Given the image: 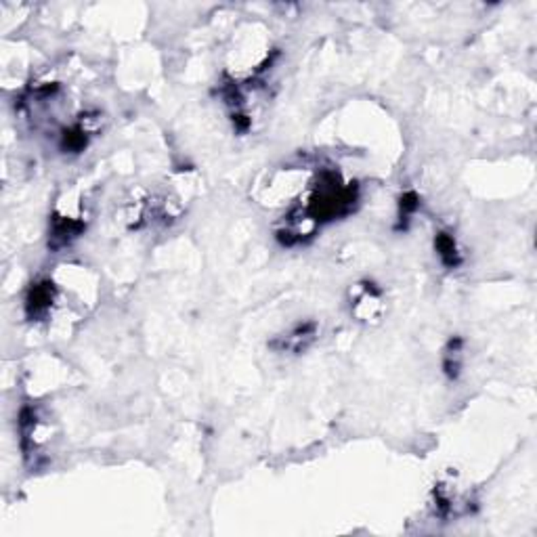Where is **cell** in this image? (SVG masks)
<instances>
[{"instance_id":"obj_3","label":"cell","mask_w":537,"mask_h":537,"mask_svg":"<svg viewBox=\"0 0 537 537\" xmlns=\"http://www.w3.org/2000/svg\"><path fill=\"white\" fill-rule=\"evenodd\" d=\"M460 367H462V340L454 338L447 345V351L443 357V369L451 380H456L460 376Z\"/></svg>"},{"instance_id":"obj_4","label":"cell","mask_w":537,"mask_h":537,"mask_svg":"<svg viewBox=\"0 0 537 537\" xmlns=\"http://www.w3.org/2000/svg\"><path fill=\"white\" fill-rule=\"evenodd\" d=\"M401 219H410L416 210H418V206H420V200H418V195L414 193V191H410V193H405L403 197H401Z\"/></svg>"},{"instance_id":"obj_1","label":"cell","mask_w":537,"mask_h":537,"mask_svg":"<svg viewBox=\"0 0 537 537\" xmlns=\"http://www.w3.org/2000/svg\"><path fill=\"white\" fill-rule=\"evenodd\" d=\"M317 334V325L315 323H300L296 325L286 338H284V345L279 347L282 351H294V353H300L306 349V345L313 342Z\"/></svg>"},{"instance_id":"obj_2","label":"cell","mask_w":537,"mask_h":537,"mask_svg":"<svg viewBox=\"0 0 537 537\" xmlns=\"http://www.w3.org/2000/svg\"><path fill=\"white\" fill-rule=\"evenodd\" d=\"M434 248L439 252V258L443 260L445 267L454 269L462 262V256L458 252V246H456V239L451 238L449 233H439L437 239H434Z\"/></svg>"}]
</instances>
